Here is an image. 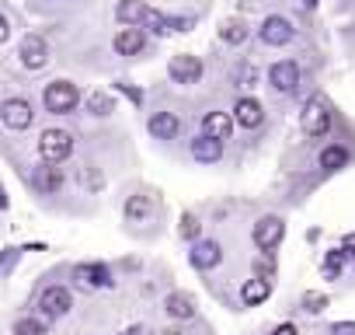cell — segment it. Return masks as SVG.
Masks as SVG:
<instances>
[{
	"mask_svg": "<svg viewBox=\"0 0 355 335\" xmlns=\"http://www.w3.org/2000/svg\"><path fill=\"white\" fill-rule=\"evenodd\" d=\"M42 101H46V108H49L53 115H70V112L77 108V101H80V91H77V84H70V81H53V84L42 91Z\"/></svg>",
	"mask_w": 355,
	"mask_h": 335,
	"instance_id": "cell-1",
	"label": "cell"
},
{
	"mask_svg": "<svg viewBox=\"0 0 355 335\" xmlns=\"http://www.w3.org/2000/svg\"><path fill=\"white\" fill-rule=\"evenodd\" d=\"M70 150H73V136H70L67 129H46V133L39 136V154H42V161H49V164L70 157Z\"/></svg>",
	"mask_w": 355,
	"mask_h": 335,
	"instance_id": "cell-2",
	"label": "cell"
},
{
	"mask_svg": "<svg viewBox=\"0 0 355 335\" xmlns=\"http://www.w3.org/2000/svg\"><path fill=\"white\" fill-rule=\"evenodd\" d=\"M167 74H171L174 84H199V77H202V60H199V56H189V53L171 56Z\"/></svg>",
	"mask_w": 355,
	"mask_h": 335,
	"instance_id": "cell-3",
	"label": "cell"
},
{
	"mask_svg": "<svg viewBox=\"0 0 355 335\" xmlns=\"http://www.w3.org/2000/svg\"><path fill=\"white\" fill-rule=\"evenodd\" d=\"M258 35H261L265 46H286V42H293V22L282 18V15H268V18L261 22Z\"/></svg>",
	"mask_w": 355,
	"mask_h": 335,
	"instance_id": "cell-4",
	"label": "cell"
},
{
	"mask_svg": "<svg viewBox=\"0 0 355 335\" xmlns=\"http://www.w3.org/2000/svg\"><path fill=\"white\" fill-rule=\"evenodd\" d=\"M300 126H303L306 136H324L331 129V112L324 108V101H306L303 115H300Z\"/></svg>",
	"mask_w": 355,
	"mask_h": 335,
	"instance_id": "cell-5",
	"label": "cell"
},
{
	"mask_svg": "<svg viewBox=\"0 0 355 335\" xmlns=\"http://www.w3.org/2000/svg\"><path fill=\"white\" fill-rule=\"evenodd\" d=\"M254 245L261 248V252H272L282 238H286V224H282V217H261L258 224H254Z\"/></svg>",
	"mask_w": 355,
	"mask_h": 335,
	"instance_id": "cell-6",
	"label": "cell"
},
{
	"mask_svg": "<svg viewBox=\"0 0 355 335\" xmlns=\"http://www.w3.org/2000/svg\"><path fill=\"white\" fill-rule=\"evenodd\" d=\"M73 279H77V286H84V290H108V286H112V272H108V265H101V262H84V265H77V269H73Z\"/></svg>",
	"mask_w": 355,
	"mask_h": 335,
	"instance_id": "cell-7",
	"label": "cell"
},
{
	"mask_svg": "<svg viewBox=\"0 0 355 335\" xmlns=\"http://www.w3.org/2000/svg\"><path fill=\"white\" fill-rule=\"evenodd\" d=\"M0 119H4L8 129H28L35 112H32V105L25 98H8L4 105H0Z\"/></svg>",
	"mask_w": 355,
	"mask_h": 335,
	"instance_id": "cell-8",
	"label": "cell"
},
{
	"mask_svg": "<svg viewBox=\"0 0 355 335\" xmlns=\"http://www.w3.org/2000/svg\"><path fill=\"white\" fill-rule=\"evenodd\" d=\"M268 84H272L279 95H293L296 84H300V67H296L293 60H279V63H272V70H268Z\"/></svg>",
	"mask_w": 355,
	"mask_h": 335,
	"instance_id": "cell-9",
	"label": "cell"
},
{
	"mask_svg": "<svg viewBox=\"0 0 355 335\" xmlns=\"http://www.w3.org/2000/svg\"><path fill=\"white\" fill-rule=\"evenodd\" d=\"M189 262H192L196 269H202V272L216 269V265L223 262V248H220V241H196L192 252H189Z\"/></svg>",
	"mask_w": 355,
	"mask_h": 335,
	"instance_id": "cell-10",
	"label": "cell"
},
{
	"mask_svg": "<svg viewBox=\"0 0 355 335\" xmlns=\"http://www.w3.org/2000/svg\"><path fill=\"white\" fill-rule=\"evenodd\" d=\"M234 122H241L244 129H258L265 122V108L258 98H237L234 105Z\"/></svg>",
	"mask_w": 355,
	"mask_h": 335,
	"instance_id": "cell-11",
	"label": "cell"
},
{
	"mask_svg": "<svg viewBox=\"0 0 355 335\" xmlns=\"http://www.w3.org/2000/svg\"><path fill=\"white\" fill-rule=\"evenodd\" d=\"M39 307H42L49 318H63V314L73 307V300H70V290H67V286H49V290H42V300H39Z\"/></svg>",
	"mask_w": 355,
	"mask_h": 335,
	"instance_id": "cell-12",
	"label": "cell"
},
{
	"mask_svg": "<svg viewBox=\"0 0 355 335\" xmlns=\"http://www.w3.org/2000/svg\"><path fill=\"white\" fill-rule=\"evenodd\" d=\"M46 60H49L46 39L42 35H25V42H21V63L28 70H39V67H46Z\"/></svg>",
	"mask_w": 355,
	"mask_h": 335,
	"instance_id": "cell-13",
	"label": "cell"
},
{
	"mask_svg": "<svg viewBox=\"0 0 355 335\" xmlns=\"http://www.w3.org/2000/svg\"><path fill=\"white\" fill-rule=\"evenodd\" d=\"M192 157H196L199 164H216V161L223 157V140H216V136H209V133L196 136V140H192Z\"/></svg>",
	"mask_w": 355,
	"mask_h": 335,
	"instance_id": "cell-14",
	"label": "cell"
},
{
	"mask_svg": "<svg viewBox=\"0 0 355 335\" xmlns=\"http://www.w3.org/2000/svg\"><path fill=\"white\" fill-rule=\"evenodd\" d=\"M146 129H150L157 140H174L178 133H182V119H178L174 112H157V115H150Z\"/></svg>",
	"mask_w": 355,
	"mask_h": 335,
	"instance_id": "cell-15",
	"label": "cell"
},
{
	"mask_svg": "<svg viewBox=\"0 0 355 335\" xmlns=\"http://www.w3.org/2000/svg\"><path fill=\"white\" fill-rule=\"evenodd\" d=\"M143 42H146V39H143V28L125 25V28L115 35V42H112V46H115V53H119V56H136V53L143 49Z\"/></svg>",
	"mask_w": 355,
	"mask_h": 335,
	"instance_id": "cell-16",
	"label": "cell"
},
{
	"mask_svg": "<svg viewBox=\"0 0 355 335\" xmlns=\"http://www.w3.org/2000/svg\"><path fill=\"white\" fill-rule=\"evenodd\" d=\"M164 311L171 318H178V321H189V318H196V297H189V293H167Z\"/></svg>",
	"mask_w": 355,
	"mask_h": 335,
	"instance_id": "cell-17",
	"label": "cell"
},
{
	"mask_svg": "<svg viewBox=\"0 0 355 335\" xmlns=\"http://www.w3.org/2000/svg\"><path fill=\"white\" fill-rule=\"evenodd\" d=\"M32 186L42 193V196H53V193H60V186H63V175L56 172V168H35L32 172Z\"/></svg>",
	"mask_w": 355,
	"mask_h": 335,
	"instance_id": "cell-18",
	"label": "cell"
},
{
	"mask_svg": "<svg viewBox=\"0 0 355 335\" xmlns=\"http://www.w3.org/2000/svg\"><path fill=\"white\" fill-rule=\"evenodd\" d=\"M268 293H272V283H268V279H261V276H254V279H248V283L241 286V300H244L248 307L265 304V300H268Z\"/></svg>",
	"mask_w": 355,
	"mask_h": 335,
	"instance_id": "cell-19",
	"label": "cell"
},
{
	"mask_svg": "<svg viewBox=\"0 0 355 335\" xmlns=\"http://www.w3.org/2000/svg\"><path fill=\"white\" fill-rule=\"evenodd\" d=\"M230 129H234V119H230L227 112H206V119H202V133H209V136H216V140H227Z\"/></svg>",
	"mask_w": 355,
	"mask_h": 335,
	"instance_id": "cell-20",
	"label": "cell"
},
{
	"mask_svg": "<svg viewBox=\"0 0 355 335\" xmlns=\"http://www.w3.org/2000/svg\"><path fill=\"white\" fill-rule=\"evenodd\" d=\"M146 4H139V0H122V4L115 8V18L122 22V25H143V18H146Z\"/></svg>",
	"mask_w": 355,
	"mask_h": 335,
	"instance_id": "cell-21",
	"label": "cell"
},
{
	"mask_svg": "<svg viewBox=\"0 0 355 335\" xmlns=\"http://www.w3.org/2000/svg\"><path fill=\"white\" fill-rule=\"evenodd\" d=\"M345 164H348V150L345 147L331 143V147L320 150V168H324V172H338V168H345Z\"/></svg>",
	"mask_w": 355,
	"mask_h": 335,
	"instance_id": "cell-22",
	"label": "cell"
},
{
	"mask_svg": "<svg viewBox=\"0 0 355 335\" xmlns=\"http://www.w3.org/2000/svg\"><path fill=\"white\" fill-rule=\"evenodd\" d=\"M220 39H223V42H230V46H241V42L248 39V25H244V22H237V18H230V22H223Z\"/></svg>",
	"mask_w": 355,
	"mask_h": 335,
	"instance_id": "cell-23",
	"label": "cell"
},
{
	"mask_svg": "<svg viewBox=\"0 0 355 335\" xmlns=\"http://www.w3.org/2000/svg\"><path fill=\"white\" fill-rule=\"evenodd\" d=\"M345 259H348V252H345V248L327 252V259H324V279H338V276H341V269H345Z\"/></svg>",
	"mask_w": 355,
	"mask_h": 335,
	"instance_id": "cell-24",
	"label": "cell"
},
{
	"mask_svg": "<svg viewBox=\"0 0 355 335\" xmlns=\"http://www.w3.org/2000/svg\"><path fill=\"white\" fill-rule=\"evenodd\" d=\"M150 210H153V199L150 196H132L125 203V217L129 220H143V217H150Z\"/></svg>",
	"mask_w": 355,
	"mask_h": 335,
	"instance_id": "cell-25",
	"label": "cell"
},
{
	"mask_svg": "<svg viewBox=\"0 0 355 335\" xmlns=\"http://www.w3.org/2000/svg\"><path fill=\"white\" fill-rule=\"evenodd\" d=\"M143 25H146L153 35H171V32H174V28H171V18H167V15H160V11H146Z\"/></svg>",
	"mask_w": 355,
	"mask_h": 335,
	"instance_id": "cell-26",
	"label": "cell"
},
{
	"mask_svg": "<svg viewBox=\"0 0 355 335\" xmlns=\"http://www.w3.org/2000/svg\"><path fill=\"white\" fill-rule=\"evenodd\" d=\"M112 108H115L112 95H101V91H94V95L87 98V112H91V115H108Z\"/></svg>",
	"mask_w": 355,
	"mask_h": 335,
	"instance_id": "cell-27",
	"label": "cell"
},
{
	"mask_svg": "<svg viewBox=\"0 0 355 335\" xmlns=\"http://www.w3.org/2000/svg\"><path fill=\"white\" fill-rule=\"evenodd\" d=\"M324 307H327V297H324V293H317V290L303 293V311H306V314H320Z\"/></svg>",
	"mask_w": 355,
	"mask_h": 335,
	"instance_id": "cell-28",
	"label": "cell"
},
{
	"mask_svg": "<svg viewBox=\"0 0 355 335\" xmlns=\"http://www.w3.org/2000/svg\"><path fill=\"white\" fill-rule=\"evenodd\" d=\"M15 335H49V332H46L42 321H35V318H21V321L15 325Z\"/></svg>",
	"mask_w": 355,
	"mask_h": 335,
	"instance_id": "cell-29",
	"label": "cell"
},
{
	"mask_svg": "<svg viewBox=\"0 0 355 335\" xmlns=\"http://www.w3.org/2000/svg\"><path fill=\"white\" fill-rule=\"evenodd\" d=\"M18 255H21V248H4L0 252V276H8L18 265Z\"/></svg>",
	"mask_w": 355,
	"mask_h": 335,
	"instance_id": "cell-30",
	"label": "cell"
},
{
	"mask_svg": "<svg viewBox=\"0 0 355 335\" xmlns=\"http://www.w3.org/2000/svg\"><path fill=\"white\" fill-rule=\"evenodd\" d=\"M178 231H182V238L196 241V238H199V220H196L192 213H185V217H182V227H178Z\"/></svg>",
	"mask_w": 355,
	"mask_h": 335,
	"instance_id": "cell-31",
	"label": "cell"
},
{
	"mask_svg": "<svg viewBox=\"0 0 355 335\" xmlns=\"http://www.w3.org/2000/svg\"><path fill=\"white\" fill-rule=\"evenodd\" d=\"M331 335H355V321H334Z\"/></svg>",
	"mask_w": 355,
	"mask_h": 335,
	"instance_id": "cell-32",
	"label": "cell"
},
{
	"mask_svg": "<svg viewBox=\"0 0 355 335\" xmlns=\"http://www.w3.org/2000/svg\"><path fill=\"white\" fill-rule=\"evenodd\" d=\"M115 88H119L122 95H129V101H132V105H139V101H143V91H136V88H129V84H115Z\"/></svg>",
	"mask_w": 355,
	"mask_h": 335,
	"instance_id": "cell-33",
	"label": "cell"
},
{
	"mask_svg": "<svg viewBox=\"0 0 355 335\" xmlns=\"http://www.w3.org/2000/svg\"><path fill=\"white\" fill-rule=\"evenodd\" d=\"M254 272H258V276H261V279H268V276H272V272H275V265H272V259H261V262H258V265H254Z\"/></svg>",
	"mask_w": 355,
	"mask_h": 335,
	"instance_id": "cell-34",
	"label": "cell"
},
{
	"mask_svg": "<svg viewBox=\"0 0 355 335\" xmlns=\"http://www.w3.org/2000/svg\"><path fill=\"white\" fill-rule=\"evenodd\" d=\"M122 335H153V332H150L146 325H129V328H125Z\"/></svg>",
	"mask_w": 355,
	"mask_h": 335,
	"instance_id": "cell-35",
	"label": "cell"
},
{
	"mask_svg": "<svg viewBox=\"0 0 355 335\" xmlns=\"http://www.w3.org/2000/svg\"><path fill=\"white\" fill-rule=\"evenodd\" d=\"M272 335H300V332H296V325H289V321H286V325H279Z\"/></svg>",
	"mask_w": 355,
	"mask_h": 335,
	"instance_id": "cell-36",
	"label": "cell"
},
{
	"mask_svg": "<svg viewBox=\"0 0 355 335\" xmlns=\"http://www.w3.org/2000/svg\"><path fill=\"white\" fill-rule=\"evenodd\" d=\"M8 35H11V25H8L4 15H0V42H8Z\"/></svg>",
	"mask_w": 355,
	"mask_h": 335,
	"instance_id": "cell-37",
	"label": "cell"
},
{
	"mask_svg": "<svg viewBox=\"0 0 355 335\" xmlns=\"http://www.w3.org/2000/svg\"><path fill=\"white\" fill-rule=\"evenodd\" d=\"M0 210H8V196H4V189H0Z\"/></svg>",
	"mask_w": 355,
	"mask_h": 335,
	"instance_id": "cell-38",
	"label": "cell"
},
{
	"mask_svg": "<svg viewBox=\"0 0 355 335\" xmlns=\"http://www.w3.org/2000/svg\"><path fill=\"white\" fill-rule=\"evenodd\" d=\"M303 4H306V8H317V0H303Z\"/></svg>",
	"mask_w": 355,
	"mask_h": 335,
	"instance_id": "cell-39",
	"label": "cell"
},
{
	"mask_svg": "<svg viewBox=\"0 0 355 335\" xmlns=\"http://www.w3.org/2000/svg\"><path fill=\"white\" fill-rule=\"evenodd\" d=\"M164 335H182V332H174V328H167V332H164Z\"/></svg>",
	"mask_w": 355,
	"mask_h": 335,
	"instance_id": "cell-40",
	"label": "cell"
}]
</instances>
